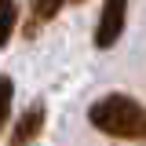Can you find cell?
Instances as JSON below:
<instances>
[{"mask_svg":"<svg viewBox=\"0 0 146 146\" xmlns=\"http://www.w3.org/2000/svg\"><path fill=\"white\" fill-rule=\"evenodd\" d=\"M62 4H66V0H33V4H29V26H26V33L33 36L40 26H48V22L58 15Z\"/></svg>","mask_w":146,"mask_h":146,"instance_id":"cell-4","label":"cell"},{"mask_svg":"<svg viewBox=\"0 0 146 146\" xmlns=\"http://www.w3.org/2000/svg\"><path fill=\"white\" fill-rule=\"evenodd\" d=\"M77 4H80V0H77Z\"/></svg>","mask_w":146,"mask_h":146,"instance_id":"cell-7","label":"cell"},{"mask_svg":"<svg viewBox=\"0 0 146 146\" xmlns=\"http://www.w3.org/2000/svg\"><path fill=\"white\" fill-rule=\"evenodd\" d=\"M11 99H15V84H11V77L0 73V131H4L7 117H11Z\"/></svg>","mask_w":146,"mask_h":146,"instance_id":"cell-6","label":"cell"},{"mask_svg":"<svg viewBox=\"0 0 146 146\" xmlns=\"http://www.w3.org/2000/svg\"><path fill=\"white\" fill-rule=\"evenodd\" d=\"M88 121L95 124V131L113 135V139H146V106L135 102L124 91H113L106 99H99L88 110Z\"/></svg>","mask_w":146,"mask_h":146,"instance_id":"cell-1","label":"cell"},{"mask_svg":"<svg viewBox=\"0 0 146 146\" xmlns=\"http://www.w3.org/2000/svg\"><path fill=\"white\" fill-rule=\"evenodd\" d=\"M44 131V106H29L15 124V135H11V146H26L29 139H36Z\"/></svg>","mask_w":146,"mask_h":146,"instance_id":"cell-3","label":"cell"},{"mask_svg":"<svg viewBox=\"0 0 146 146\" xmlns=\"http://www.w3.org/2000/svg\"><path fill=\"white\" fill-rule=\"evenodd\" d=\"M128 22V0H106L102 15H99V29H95V48H113Z\"/></svg>","mask_w":146,"mask_h":146,"instance_id":"cell-2","label":"cell"},{"mask_svg":"<svg viewBox=\"0 0 146 146\" xmlns=\"http://www.w3.org/2000/svg\"><path fill=\"white\" fill-rule=\"evenodd\" d=\"M15 26H18V7H15V0H0V48L11 40Z\"/></svg>","mask_w":146,"mask_h":146,"instance_id":"cell-5","label":"cell"}]
</instances>
